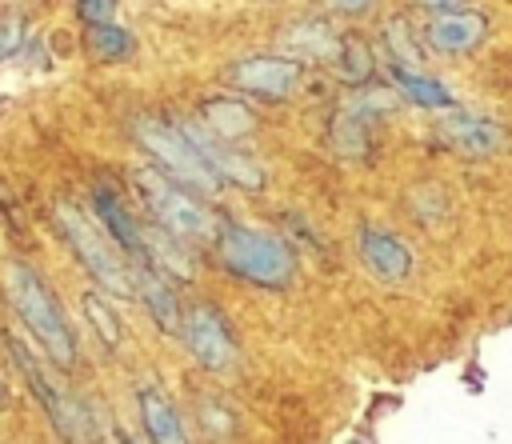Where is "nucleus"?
Here are the masks:
<instances>
[{
  "instance_id": "423d86ee",
  "label": "nucleus",
  "mask_w": 512,
  "mask_h": 444,
  "mask_svg": "<svg viewBox=\"0 0 512 444\" xmlns=\"http://www.w3.org/2000/svg\"><path fill=\"white\" fill-rule=\"evenodd\" d=\"M8 344H12V356H16V364H20L24 380H28V388L36 392V400L44 404V412L52 416L56 432H60L68 444H92V440H96V428H92L88 408H84L80 400H72V396L64 392V384L48 376L44 360H36V356H32V352H28V348L16 340V336H12Z\"/></svg>"
},
{
  "instance_id": "2eb2a0df",
  "label": "nucleus",
  "mask_w": 512,
  "mask_h": 444,
  "mask_svg": "<svg viewBox=\"0 0 512 444\" xmlns=\"http://www.w3.org/2000/svg\"><path fill=\"white\" fill-rule=\"evenodd\" d=\"M200 116H204V128L212 132V136H220V140H240V136H248L252 132V108L244 104V100H232V96H216V100H208L204 108H200Z\"/></svg>"
},
{
  "instance_id": "4be33fe9",
  "label": "nucleus",
  "mask_w": 512,
  "mask_h": 444,
  "mask_svg": "<svg viewBox=\"0 0 512 444\" xmlns=\"http://www.w3.org/2000/svg\"><path fill=\"white\" fill-rule=\"evenodd\" d=\"M76 12H80V20H84L88 28H96V24H112V16H116V0H80Z\"/></svg>"
},
{
  "instance_id": "6ab92c4d",
  "label": "nucleus",
  "mask_w": 512,
  "mask_h": 444,
  "mask_svg": "<svg viewBox=\"0 0 512 444\" xmlns=\"http://www.w3.org/2000/svg\"><path fill=\"white\" fill-rule=\"evenodd\" d=\"M332 56L340 60V76H344V80H352V84H364V80L372 76V56H368L364 40H356V36L340 40Z\"/></svg>"
},
{
  "instance_id": "412c9836",
  "label": "nucleus",
  "mask_w": 512,
  "mask_h": 444,
  "mask_svg": "<svg viewBox=\"0 0 512 444\" xmlns=\"http://www.w3.org/2000/svg\"><path fill=\"white\" fill-rule=\"evenodd\" d=\"M24 44V20L20 16H8L0 20V60H12Z\"/></svg>"
},
{
  "instance_id": "6e6552de",
  "label": "nucleus",
  "mask_w": 512,
  "mask_h": 444,
  "mask_svg": "<svg viewBox=\"0 0 512 444\" xmlns=\"http://www.w3.org/2000/svg\"><path fill=\"white\" fill-rule=\"evenodd\" d=\"M180 132L188 136V144L200 152V160L212 168L216 180H224V184H240V188H260V180H264L260 168H256L248 156H240L236 148H228V140L212 136L204 124H184Z\"/></svg>"
},
{
  "instance_id": "f257e3e1",
  "label": "nucleus",
  "mask_w": 512,
  "mask_h": 444,
  "mask_svg": "<svg viewBox=\"0 0 512 444\" xmlns=\"http://www.w3.org/2000/svg\"><path fill=\"white\" fill-rule=\"evenodd\" d=\"M8 296L20 312V320L28 324V332L40 340V348L48 352L52 364L60 368H72L76 360V340H72V328L56 304V296L44 288V280L28 268V264H12L8 268Z\"/></svg>"
},
{
  "instance_id": "393cba45",
  "label": "nucleus",
  "mask_w": 512,
  "mask_h": 444,
  "mask_svg": "<svg viewBox=\"0 0 512 444\" xmlns=\"http://www.w3.org/2000/svg\"><path fill=\"white\" fill-rule=\"evenodd\" d=\"M428 8H436V12H460L468 0H424Z\"/></svg>"
},
{
  "instance_id": "5701e85b",
  "label": "nucleus",
  "mask_w": 512,
  "mask_h": 444,
  "mask_svg": "<svg viewBox=\"0 0 512 444\" xmlns=\"http://www.w3.org/2000/svg\"><path fill=\"white\" fill-rule=\"evenodd\" d=\"M388 44L396 48V64H404V68L420 64L416 48H412V44H408V36H404V20H392V24H388Z\"/></svg>"
},
{
  "instance_id": "b1692460",
  "label": "nucleus",
  "mask_w": 512,
  "mask_h": 444,
  "mask_svg": "<svg viewBox=\"0 0 512 444\" xmlns=\"http://www.w3.org/2000/svg\"><path fill=\"white\" fill-rule=\"evenodd\" d=\"M332 4H336L340 12H368L376 0H332Z\"/></svg>"
},
{
  "instance_id": "9b49d317",
  "label": "nucleus",
  "mask_w": 512,
  "mask_h": 444,
  "mask_svg": "<svg viewBox=\"0 0 512 444\" xmlns=\"http://www.w3.org/2000/svg\"><path fill=\"white\" fill-rule=\"evenodd\" d=\"M96 216L104 224V232L112 236V244L120 252H128L132 260H144V228L132 220V212L120 204V196L112 188H96Z\"/></svg>"
},
{
  "instance_id": "4468645a",
  "label": "nucleus",
  "mask_w": 512,
  "mask_h": 444,
  "mask_svg": "<svg viewBox=\"0 0 512 444\" xmlns=\"http://www.w3.org/2000/svg\"><path fill=\"white\" fill-rule=\"evenodd\" d=\"M136 400H140V420H144V432H148V440H152V444H188L184 424H180V416H176L172 400H168L160 388L144 384Z\"/></svg>"
},
{
  "instance_id": "f3484780",
  "label": "nucleus",
  "mask_w": 512,
  "mask_h": 444,
  "mask_svg": "<svg viewBox=\"0 0 512 444\" xmlns=\"http://www.w3.org/2000/svg\"><path fill=\"white\" fill-rule=\"evenodd\" d=\"M388 72H392V80H396V88L408 96V100H416L420 108H448L452 104V96H448V88L444 84H436V80H428V76H420V72H412V68H404V64H388Z\"/></svg>"
},
{
  "instance_id": "ddd939ff",
  "label": "nucleus",
  "mask_w": 512,
  "mask_h": 444,
  "mask_svg": "<svg viewBox=\"0 0 512 444\" xmlns=\"http://www.w3.org/2000/svg\"><path fill=\"white\" fill-rule=\"evenodd\" d=\"M484 36V20L476 12H436L428 24V44L436 52H468Z\"/></svg>"
},
{
  "instance_id": "aec40b11",
  "label": "nucleus",
  "mask_w": 512,
  "mask_h": 444,
  "mask_svg": "<svg viewBox=\"0 0 512 444\" xmlns=\"http://www.w3.org/2000/svg\"><path fill=\"white\" fill-rule=\"evenodd\" d=\"M84 312H88V320H92L96 336H100L108 348H116V344H120V324H116L112 308H108V304H104L96 292H84Z\"/></svg>"
},
{
  "instance_id": "7ed1b4c3",
  "label": "nucleus",
  "mask_w": 512,
  "mask_h": 444,
  "mask_svg": "<svg viewBox=\"0 0 512 444\" xmlns=\"http://www.w3.org/2000/svg\"><path fill=\"white\" fill-rule=\"evenodd\" d=\"M136 192L148 204L156 228H164L176 240H212L216 236V220L212 212L172 176H164L160 168H136Z\"/></svg>"
},
{
  "instance_id": "a878e982",
  "label": "nucleus",
  "mask_w": 512,
  "mask_h": 444,
  "mask_svg": "<svg viewBox=\"0 0 512 444\" xmlns=\"http://www.w3.org/2000/svg\"><path fill=\"white\" fill-rule=\"evenodd\" d=\"M120 444H136V440H132V436H128V432H120Z\"/></svg>"
},
{
  "instance_id": "1a4fd4ad",
  "label": "nucleus",
  "mask_w": 512,
  "mask_h": 444,
  "mask_svg": "<svg viewBox=\"0 0 512 444\" xmlns=\"http://www.w3.org/2000/svg\"><path fill=\"white\" fill-rule=\"evenodd\" d=\"M232 84L244 88L248 96L284 100L300 84V64L284 60V56H252V60H240L232 68Z\"/></svg>"
},
{
  "instance_id": "20e7f679",
  "label": "nucleus",
  "mask_w": 512,
  "mask_h": 444,
  "mask_svg": "<svg viewBox=\"0 0 512 444\" xmlns=\"http://www.w3.org/2000/svg\"><path fill=\"white\" fill-rule=\"evenodd\" d=\"M56 224H60L64 240L72 244V252L80 256V264L96 276L100 288H108V292H116V296H132V292H136V288H132V268L124 264L120 248L112 244V236H108L104 228H96V224H92L80 208H72V204H60V208H56Z\"/></svg>"
},
{
  "instance_id": "9d476101",
  "label": "nucleus",
  "mask_w": 512,
  "mask_h": 444,
  "mask_svg": "<svg viewBox=\"0 0 512 444\" xmlns=\"http://www.w3.org/2000/svg\"><path fill=\"white\" fill-rule=\"evenodd\" d=\"M440 140L464 156H488L504 144V132L492 124V120H480V116H468V112H456L440 124Z\"/></svg>"
},
{
  "instance_id": "f8f14e48",
  "label": "nucleus",
  "mask_w": 512,
  "mask_h": 444,
  "mask_svg": "<svg viewBox=\"0 0 512 444\" xmlns=\"http://www.w3.org/2000/svg\"><path fill=\"white\" fill-rule=\"evenodd\" d=\"M360 256H364V264H368L380 280H404V276L412 272L408 248H404L396 236L380 232V228H364V232H360Z\"/></svg>"
},
{
  "instance_id": "a211bd4d",
  "label": "nucleus",
  "mask_w": 512,
  "mask_h": 444,
  "mask_svg": "<svg viewBox=\"0 0 512 444\" xmlns=\"http://www.w3.org/2000/svg\"><path fill=\"white\" fill-rule=\"evenodd\" d=\"M88 44H92V52H96L100 60H108V64L132 56V32L120 28V24H96L92 36H88Z\"/></svg>"
},
{
  "instance_id": "f03ea898",
  "label": "nucleus",
  "mask_w": 512,
  "mask_h": 444,
  "mask_svg": "<svg viewBox=\"0 0 512 444\" xmlns=\"http://www.w3.org/2000/svg\"><path fill=\"white\" fill-rule=\"evenodd\" d=\"M216 252H220V264L228 272L244 276L248 284L284 288L292 280V252L276 236L256 232L248 224H224V228H216Z\"/></svg>"
},
{
  "instance_id": "dca6fc26",
  "label": "nucleus",
  "mask_w": 512,
  "mask_h": 444,
  "mask_svg": "<svg viewBox=\"0 0 512 444\" xmlns=\"http://www.w3.org/2000/svg\"><path fill=\"white\" fill-rule=\"evenodd\" d=\"M132 288L140 292V300L148 304L152 320H156L164 332H176V328H180V304H176L172 288L164 284V276H156V272L144 264L140 272H132Z\"/></svg>"
},
{
  "instance_id": "39448f33",
  "label": "nucleus",
  "mask_w": 512,
  "mask_h": 444,
  "mask_svg": "<svg viewBox=\"0 0 512 444\" xmlns=\"http://www.w3.org/2000/svg\"><path fill=\"white\" fill-rule=\"evenodd\" d=\"M136 140L144 144V152L156 160V168L164 176H172L176 184H188L196 192H216L220 180L212 176V168L200 160V152L188 144V136L164 120H136Z\"/></svg>"
},
{
  "instance_id": "0eeeda50",
  "label": "nucleus",
  "mask_w": 512,
  "mask_h": 444,
  "mask_svg": "<svg viewBox=\"0 0 512 444\" xmlns=\"http://www.w3.org/2000/svg\"><path fill=\"white\" fill-rule=\"evenodd\" d=\"M184 340L196 356V364H204L208 372H224L232 360H236V344H232V332L224 324V316L208 304H196L184 320Z\"/></svg>"
},
{
  "instance_id": "bb28decb",
  "label": "nucleus",
  "mask_w": 512,
  "mask_h": 444,
  "mask_svg": "<svg viewBox=\"0 0 512 444\" xmlns=\"http://www.w3.org/2000/svg\"><path fill=\"white\" fill-rule=\"evenodd\" d=\"M0 408H4V392H0Z\"/></svg>"
}]
</instances>
